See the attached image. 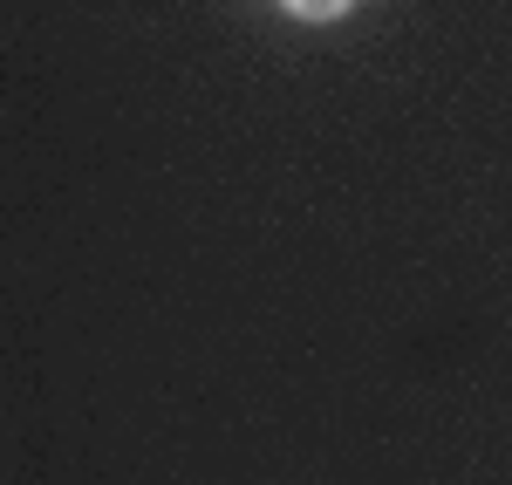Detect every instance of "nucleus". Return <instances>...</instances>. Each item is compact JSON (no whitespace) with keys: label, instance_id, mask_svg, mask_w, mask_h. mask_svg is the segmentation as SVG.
<instances>
[{"label":"nucleus","instance_id":"obj_1","mask_svg":"<svg viewBox=\"0 0 512 485\" xmlns=\"http://www.w3.org/2000/svg\"><path fill=\"white\" fill-rule=\"evenodd\" d=\"M280 7H287L294 21H342L355 0H280Z\"/></svg>","mask_w":512,"mask_h":485}]
</instances>
